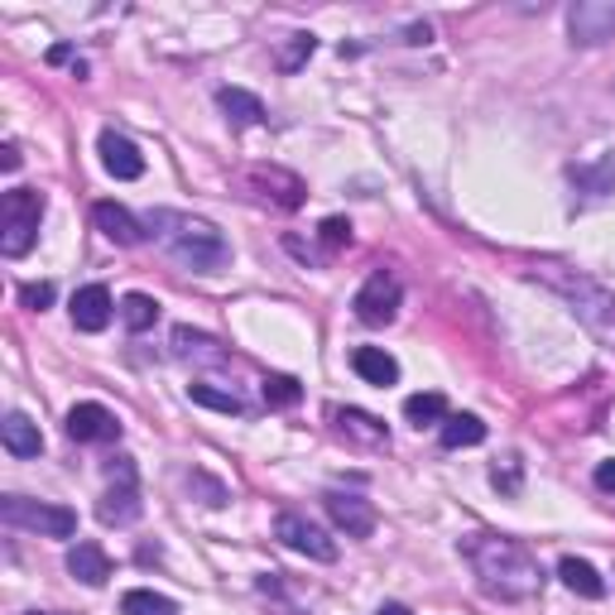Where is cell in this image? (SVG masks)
<instances>
[{"instance_id": "cell-1", "label": "cell", "mask_w": 615, "mask_h": 615, "mask_svg": "<svg viewBox=\"0 0 615 615\" xmlns=\"http://www.w3.org/2000/svg\"><path fill=\"white\" fill-rule=\"evenodd\" d=\"M462 558L472 563V573L481 582V592L495 596V602H534L538 587H544V573H538L534 553L515 544L505 534H466L462 538Z\"/></svg>"}, {"instance_id": "cell-2", "label": "cell", "mask_w": 615, "mask_h": 615, "mask_svg": "<svg viewBox=\"0 0 615 615\" xmlns=\"http://www.w3.org/2000/svg\"><path fill=\"white\" fill-rule=\"evenodd\" d=\"M144 231H150V236L164 245L179 265H188V270H222L226 260H231L226 236L212 222H202V216L154 208L150 216H144Z\"/></svg>"}, {"instance_id": "cell-3", "label": "cell", "mask_w": 615, "mask_h": 615, "mask_svg": "<svg viewBox=\"0 0 615 615\" xmlns=\"http://www.w3.org/2000/svg\"><path fill=\"white\" fill-rule=\"evenodd\" d=\"M534 274L567 303V313H573L582 327L596 336V342L615 351V294H611L606 284H596L592 274H582V270L553 265V260H548V265H538Z\"/></svg>"}, {"instance_id": "cell-4", "label": "cell", "mask_w": 615, "mask_h": 615, "mask_svg": "<svg viewBox=\"0 0 615 615\" xmlns=\"http://www.w3.org/2000/svg\"><path fill=\"white\" fill-rule=\"evenodd\" d=\"M43 193L34 188H14V193L0 198V255L20 260L29 255V245L39 241V222H43Z\"/></svg>"}, {"instance_id": "cell-5", "label": "cell", "mask_w": 615, "mask_h": 615, "mask_svg": "<svg viewBox=\"0 0 615 615\" xmlns=\"http://www.w3.org/2000/svg\"><path fill=\"white\" fill-rule=\"evenodd\" d=\"M0 520H6L10 530L43 534V538H72L78 534V515H72L68 505L29 501V495H6V501H0Z\"/></svg>"}, {"instance_id": "cell-6", "label": "cell", "mask_w": 615, "mask_h": 615, "mask_svg": "<svg viewBox=\"0 0 615 615\" xmlns=\"http://www.w3.org/2000/svg\"><path fill=\"white\" fill-rule=\"evenodd\" d=\"M111 491L101 495V505H97V515L101 524H115V530H125V524H135L140 520V481H135V462L130 457H115L111 466Z\"/></svg>"}, {"instance_id": "cell-7", "label": "cell", "mask_w": 615, "mask_h": 615, "mask_svg": "<svg viewBox=\"0 0 615 615\" xmlns=\"http://www.w3.org/2000/svg\"><path fill=\"white\" fill-rule=\"evenodd\" d=\"M274 538H280L284 548L303 553V558H313V563H336V538H327V530H317L313 520L294 515V510H284V515L274 520Z\"/></svg>"}, {"instance_id": "cell-8", "label": "cell", "mask_w": 615, "mask_h": 615, "mask_svg": "<svg viewBox=\"0 0 615 615\" xmlns=\"http://www.w3.org/2000/svg\"><path fill=\"white\" fill-rule=\"evenodd\" d=\"M351 308H356V317L365 327H385V322H394V313H400V280H394L390 270H375L371 280L361 284V294Z\"/></svg>"}, {"instance_id": "cell-9", "label": "cell", "mask_w": 615, "mask_h": 615, "mask_svg": "<svg viewBox=\"0 0 615 615\" xmlns=\"http://www.w3.org/2000/svg\"><path fill=\"white\" fill-rule=\"evenodd\" d=\"M567 34L573 43H606L615 34V0H577L567 10Z\"/></svg>"}, {"instance_id": "cell-10", "label": "cell", "mask_w": 615, "mask_h": 615, "mask_svg": "<svg viewBox=\"0 0 615 615\" xmlns=\"http://www.w3.org/2000/svg\"><path fill=\"white\" fill-rule=\"evenodd\" d=\"M322 505H327L332 524H336V530H342L346 538H371V534H375V505L361 501V495H351V491H327V495H322Z\"/></svg>"}, {"instance_id": "cell-11", "label": "cell", "mask_w": 615, "mask_h": 615, "mask_svg": "<svg viewBox=\"0 0 615 615\" xmlns=\"http://www.w3.org/2000/svg\"><path fill=\"white\" fill-rule=\"evenodd\" d=\"M68 437L72 443H115V437H121V419H115L107 404H72Z\"/></svg>"}, {"instance_id": "cell-12", "label": "cell", "mask_w": 615, "mask_h": 615, "mask_svg": "<svg viewBox=\"0 0 615 615\" xmlns=\"http://www.w3.org/2000/svg\"><path fill=\"white\" fill-rule=\"evenodd\" d=\"M101 164H107V173L111 179H121V183H130V179H140L144 173V154L130 144L125 135H115V130H101Z\"/></svg>"}, {"instance_id": "cell-13", "label": "cell", "mask_w": 615, "mask_h": 615, "mask_svg": "<svg viewBox=\"0 0 615 615\" xmlns=\"http://www.w3.org/2000/svg\"><path fill=\"white\" fill-rule=\"evenodd\" d=\"M111 313H121V308L111 303V294L101 284H87L72 294V322H78V332H101L111 322Z\"/></svg>"}, {"instance_id": "cell-14", "label": "cell", "mask_w": 615, "mask_h": 615, "mask_svg": "<svg viewBox=\"0 0 615 615\" xmlns=\"http://www.w3.org/2000/svg\"><path fill=\"white\" fill-rule=\"evenodd\" d=\"M92 222H97V231L107 241H115V245H140L144 241V222H135L121 202H97L92 208Z\"/></svg>"}, {"instance_id": "cell-15", "label": "cell", "mask_w": 615, "mask_h": 615, "mask_svg": "<svg viewBox=\"0 0 615 615\" xmlns=\"http://www.w3.org/2000/svg\"><path fill=\"white\" fill-rule=\"evenodd\" d=\"M68 573L82 582V587H107L111 577V558L101 544H72L68 548Z\"/></svg>"}, {"instance_id": "cell-16", "label": "cell", "mask_w": 615, "mask_h": 615, "mask_svg": "<svg viewBox=\"0 0 615 615\" xmlns=\"http://www.w3.org/2000/svg\"><path fill=\"white\" fill-rule=\"evenodd\" d=\"M245 183H251V188H265V198H274V202H280V208H289V212L303 208V193H308V188L294 179V173H284V169H251V173H245Z\"/></svg>"}, {"instance_id": "cell-17", "label": "cell", "mask_w": 615, "mask_h": 615, "mask_svg": "<svg viewBox=\"0 0 615 615\" xmlns=\"http://www.w3.org/2000/svg\"><path fill=\"white\" fill-rule=\"evenodd\" d=\"M173 356L179 361H198V365H226V351L216 336L193 332V327H173Z\"/></svg>"}, {"instance_id": "cell-18", "label": "cell", "mask_w": 615, "mask_h": 615, "mask_svg": "<svg viewBox=\"0 0 615 615\" xmlns=\"http://www.w3.org/2000/svg\"><path fill=\"white\" fill-rule=\"evenodd\" d=\"M0 443H6L10 457H39L43 433H39V423L29 414H6V423H0Z\"/></svg>"}, {"instance_id": "cell-19", "label": "cell", "mask_w": 615, "mask_h": 615, "mask_svg": "<svg viewBox=\"0 0 615 615\" xmlns=\"http://www.w3.org/2000/svg\"><path fill=\"white\" fill-rule=\"evenodd\" d=\"M351 365H356V375L365 385H394V380H400V361H394L385 346H356Z\"/></svg>"}, {"instance_id": "cell-20", "label": "cell", "mask_w": 615, "mask_h": 615, "mask_svg": "<svg viewBox=\"0 0 615 615\" xmlns=\"http://www.w3.org/2000/svg\"><path fill=\"white\" fill-rule=\"evenodd\" d=\"M216 107L226 111L231 125H260L265 121V101H260L255 92H245V87H222V92H216Z\"/></svg>"}, {"instance_id": "cell-21", "label": "cell", "mask_w": 615, "mask_h": 615, "mask_svg": "<svg viewBox=\"0 0 615 615\" xmlns=\"http://www.w3.org/2000/svg\"><path fill=\"white\" fill-rule=\"evenodd\" d=\"M558 577H563V587H567V592L587 596V602H602V596H606L602 573H596L592 563H582V558H563V563H558Z\"/></svg>"}, {"instance_id": "cell-22", "label": "cell", "mask_w": 615, "mask_h": 615, "mask_svg": "<svg viewBox=\"0 0 615 615\" xmlns=\"http://www.w3.org/2000/svg\"><path fill=\"white\" fill-rule=\"evenodd\" d=\"M437 437H443V447H476L486 443V423L476 414H447L437 423Z\"/></svg>"}, {"instance_id": "cell-23", "label": "cell", "mask_w": 615, "mask_h": 615, "mask_svg": "<svg viewBox=\"0 0 615 615\" xmlns=\"http://www.w3.org/2000/svg\"><path fill=\"white\" fill-rule=\"evenodd\" d=\"M404 419L414 423V429L443 423V419H447V400H443L437 390H429V394H409V400H404Z\"/></svg>"}, {"instance_id": "cell-24", "label": "cell", "mask_w": 615, "mask_h": 615, "mask_svg": "<svg viewBox=\"0 0 615 615\" xmlns=\"http://www.w3.org/2000/svg\"><path fill=\"white\" fill-rule=\"evenodd\" d=\"M336 423H342V433H351V437H361V443H371V447H380V443H390L385 423H380V419H371V414H361V409H346V414H336Z\"/></svg>"}, {"instance_id": "cell-25", "label": "cell", "mask_w": 615, "mask_h": 615, "mask_svg": "<svg viewBox=\"0 0 615 615\" xmlns=\"http://www.w3.org/2000/svg\"><path fill=\"white\" fill-rule=\"evenodd\" d=\"M188 400L202 409H216V414H245L236 390H216V385H188Z\"/></svg>"}, {"instance_id": "cell-26", "label": "cell", "mask_w": 615, "mask_h": 615, "mask_svg": "<svg viewBox=\"0 0 615 615\" xmlns=\"http://www.w3.org/2000/svg\"><path fill=\"white\" fill-rule=\"evenodd\" d=\"M154 317H159V303L150 294H125L121 299V322H125L130 332H150Z\"/></svg>"}, {"instance_id": "cell-27", "label": "cell", "mask_w": 615, "mask_h": 615, "mask_svg": "<svg viewBox=\"0 0 615 615\" xmlns=\"http://www.w3.org/2000/svg\"><path fill=\"white\" fill-rule=\"evenodd\" d=\"M121 611H125V615H179V606H173L169 596H159V592H144V587L125 592V596H121Z\"/></svg>"}, {"instance_id": "cell-28", "label": "cell", "mask_w": 615, "mask_h": 615, "mask_svg": "<svg viewBox=\"0 0 615 615\" xmlns=\"http://www.w3.org/2000/svg\"><path fill=\"white\" fill-rule=\"evenodd\" d=\"M299 400H303V390H299L294 375H270V380H265V404H274V409H294Z\"/></svg>"}, {"instance_id": "cell-29", "label": "cell", "mask_w": 615, "mask_h": 615, "mask_svg": "<svg viewBox=\"0 0 615 615\" xmlns=\"http://www.w3.org/2000/svg\"><path fill=\"white\" fill-rule=\"evenodd\" d=\"M313 49H317L313 34H289V49L280 53V68H284V72H299L308 58H313Z\"/></svg>"}, {"instance_id": "cell-30", "label": "cell", "mask_w": 615, "mask_h": 615, "mask_svg": "<svg viewBox=\"0 0 615 615\" xmlns=\"http://www.w3.org/2000/svg\"><path fill=\"white\" fill-rule=\"evenodd\" d=\"M573 179H577L582 188H592L596 198H602V193H611V183H615V154L606 159L602 169H573Z\"/></svg>"}, {"instance_id": "cell-31", "label": "cell", "mask_w": 615, "mask_h": 615, "mask_svg": "<svg viewBox=\"0 0 615 615\" xmlns=\"http://www.w3.org/2000/svg\"><path fill=\"white\" fill-rule=\"evenodd\" d=\"M317 236H322L327 251H342V245H351V222L346 216H327V222L317 226Z\"/></svg>"}, {"instance_id": "cell-32", "label": "cell", "mask_w": 615, "mask_h": 615, "mask_svg": "<svg viewBox=\"0 0 615 615\" xmlns=\"http://www.w3.org/2000/svg\"><path fill=\"white\" fill-rule=\"evenodd\" d=\"M491 481H495V491H505V495H520V457H510L505 466H495V472H491Z\"/></svg>"}, {"instance_id": "cell-33", "label": "cell", "mask_w": 615, "mask_h": 615, "mask_svg": "<svg viewBox=\"0 0 615 615\" xmlns=\"http://www.w3.org/2000/svg\"><path fill=\"white\" fill-rule=\"evenodd\" d=\"M20 303L34 308V313H39V308H49L53 303V284H24L20 289Z\"/></svg>"}, {"instance_id": "cell-34", "label": "cell", "mask_w": 615, "mask_h": 615, "mask_svg": "<svg viewBox=\"0 0 615 615\" xmlns=\"http://www.w3.org/2000/svg\"><path fill=\"white\" fill-rule=\"evenodd\" d=\"M596 486H602L606 495H615V462H602V466H596Z\"/></svg>"}, {"instance_id": "cell-35", "label": "cell", "mask_w": 615, "mask_h": 615, "mask_svg": "<svg viewBox=\"0 0 615 615\" xmlns=\"http://www.w3.org/2000/svg\"><path fill=\"white\" fill-rule=\"evenodd\" d=\"M0 164H6V173H14V169H20V150L6 144V150H0Z\"/></svg>"}, {"instance_id": "cell-36", "label": "cell", "mask_w": 615, "mask_h": 615, "mask_svg": "<svg viewBox=\"0 0 615 615\" xmlns=\"http://www.w3.org/2000/svg\"><path fill=\"white\" fill-rule=\"evenodd\" d=\"M375 615H414V611H409V606H400V602H385V606H380Z\"/></svg>"}, {"instance_id": "cell-37", "label": "cell", "mask_w": 615, "mask_h": 615, "mask_svg": "<svg viewBox=\"0 0 615 615\" xmlns=\"http://www.w3.org/2000/svg\"><path fill=\"white\" fill-rule=\"evenodd\" d=\"M29 615H58V611H29Z\"/></svg>"}]
</instances>
